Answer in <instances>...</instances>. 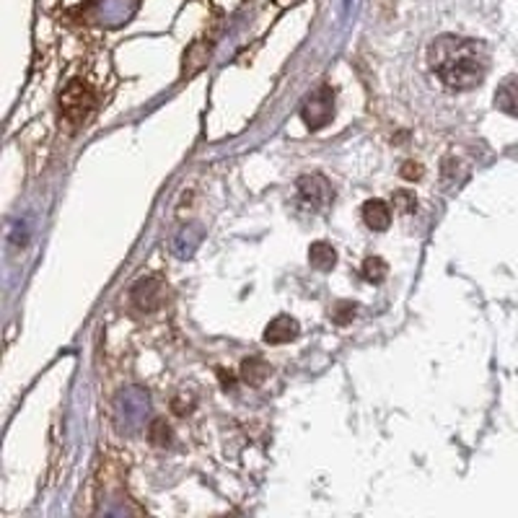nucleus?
<instances>
[{
    "instance_id": "f257e3e1",
    "label": "nucleus",
    "mask_w": 518,
    "mask_h": 518,
    "mask_svg": "<svg viewBox=\"0 0 518 518\" xmlns=\"http://www.w3.org/2000/svg\"><path fill=\"white\" fill-rule=\"evenodd\" d=\"M428 60H430L433 73L441 78V83L451 91L477 89L485 81L487 67H490L485 44L477 39L456 36V34L438 36L428 50Z\"/></svg>"
},
{
    "instance_id": "f03ea898",
    "label": "nucleus",
    "mask_w": 518,
    "mask_h": 518,
    "mask_svg": "<svg viewBox=\"0 0 518 518\" xmlns=\"http://www.w3.org/2000/svg\"><path fill=\"white\" fill-rule=\"evenodd\" d=\"M94 104H97V94L83 81H70L60 94V112H63L65 120L75 128L91 114Z\"/></svg>"
},
{
    "instance_id": "7ed1b4c3",
    "label": "nucleus",
    "mask_w": 518,
    "mask_h": 518,
    "mask_svg": "<svg viewBox=\"0 0 518 518\" xmlns=\"http://www.w3.org/2000/svg\"><path fill=\"white\" fill-rule=\"evenodd\" d=\"M334 117V91L329 86H319L306 104L301 106V120L309 130H322Z\"/></svg>"
},
{
    "instance_id": "20e7f679",
    "label": "nucleus",
    "mask_w": 518,
    "mask_h": 518,
    "mask_svg": "<svg viewBox=\"0 0 518 518\" xmlns=\"http://www.w3.org/2000/svg\"><path fill=\"white\" fill-rule=\"evenodd\" d=\"M295 187H298L301 200L311 208H324L334 200V190L329 187V182L324 177H317V174L314 177H301Z\"/></svg>"
},
{
    "instance_id": "39448f33",
    "label": "nucleus",
    "mask_w": 518,
    "mask_h": 518,
    "mask_svg": "<svg viewBox=\"0 0 518 518\" xmlns=\"http://www.w3.org/2000/svg\"><path fill=\"white\" fill-rule=\"evenodd\" d=\"M298 332H301V326L298 322L293 319V317H278V319H272V322L264 326V342L267 345H286V342H291L298 337Z\"/></svg>"
},
{
    "instance_id": "423d86ee",
    "label": "nucleus",
    "mask_w": 518,
    "mask_h": 518,
    "mask_svg": "<svg viewBox=\"0 0 518 518\" xmlns=\"http://www.w3.org/2000/svg\"><path fill=\"white\" fill-rule=\"evenodd\" d=\"M495 106L511 117H518V75H508L498 91H495Z\"/></svg>"
},
{
    "instance_id": "0eeeda50",
    "label": "nucleus",
    "mask_w": 518,
    "mask_h": 518,
    "mask_svg": "<svg viewBox=\"0 0 518 518\" xmlns=\"http://www.w3.org/2000/svg\"><path fill=\"white\" fill-rule=\"evenodd\" d=\"M363 221L373 231H387L388 224H391V208L384 200H368L363 205Z\"/></svg>"
},
{
    "instance_id": "6e6552de",
    "label": "nucleus",
    "mask_w": 518,
    "mask_h": 518,
    "mask_svg": "<svg viewBox=\"0 0 518 518\" xmlns=\"http://www.w3.org/2000/svg\"><path fill=\"white\" fill-rule=\"evenodd\" d=\"M132 301L137 303V309L143 311H153L161 303V291L156 280H143L132 288Z\"/></svg>"
},
{
    "instance_id": "1a4fd4ad",
    "label": "nucleus",
    "mask_w": 518,
    "mask_h": 518,
    "mask_svg": "<svg viewBox=\"0 0 518 518\" xmlns=\"http://www.w3.org/2000/svg\"><path fill=\"white\" fill-rule=\"evenodd\" d=\"M309 264H311L314 270H319V272H329V270L337 264V252H334V247L326 244V241H314V244L309 247Z\"/></svg>"
},
{
    "instance_id": "9d476101",
    "label": "nucleus",
    "mask_w": 518,
    "mask_h": 518,
    "mask_svg": "<svg viewBox=\"0 0 518 518\" xmlns=\"http://www.w3.org/2000/svg\"><path fill=\"white\" fill-rule=\"evenodd\" d=\"M241 373H244V379H247L252 387H259V384L267 379V373H270V365H267L264 360H259V357H249V360H244V368H241Z\"/></svg>"
},
{
    "instance_id": "9b49d317",
    "label": "nucleus",
    "mask_w": 518,
    "mask_h": 518,
    "mask_svg": "<svg viewBox=\"0 0 518 518\" xmlns=\"http://www.w3.org/2000/svg\"><path fill=\"white\" fill-rule=\"evenodd\" d=\"M388 275V264L381 257H368L363 262V278L368 283H381Z\"/></svg>"
},
{
    "instance_id": "f8f14e48",
    "label": "nucleus",
    "mask_w": 518,
    "mask_h": 518,
    "mask_svg": "<svg viewBox=\"0 0 518 518\" xmlns=\"http://www.w3.org/2000/svg\"><path fill=\"white\" fill-rule=\"evenodd\" d=\"M356 303L353 301H340L334 309H332V322L334 324H348V322H353V317H356Z\"/></svg>"
},
{
    "instance_id": "ddd939ff",
    "label": "nucleus",
    "mask_w": 518,
    "mask_h": 518,
    "mask_svg": "<svg viewBox=\"0 0 518 518\" xmlns=\"http://www.w3.org/2000/svg\"><path fill=\"white\" fill-rule=\"evenodd\" d=\"M394 205H396L402 213H415L418 200H415V194L410 192V190H399V192H394Z\"/></svg>"
},
{
    "instance_id": "4468645a",
    "label": "nucleus",
    "mask_w": 518,
    "mask_h": 518,
    "mask_svg": "<svg viewBox=\"0 0 518 518\" xmlns=\"http://www.w3.org/2000/svg\"><path fill=\"white\" fill-rule=\"evenodd\" d=\"M151 441L156 443V446H166L169 441H171V430H169V425L163 420L153 422V430H151Z\"/></svg>"
},
{
    "instance_id": "2eb2a0df",
    "label": "nucleus",
    "mask_w": 518,
    "mask_h": 518,
    "mask_svg": "<svg viewBox=\"0 0 518 518\" xmlns=\"http://www.w3.org/2000/svg\"><path fill=\"white\" fill-rule=\"evenodd\" d=\"M402 177H404V179H410V182H412V179H420L422 177L420 163H412V161L404 163V169H402Z\"/></svg>"
}]
</instances>
